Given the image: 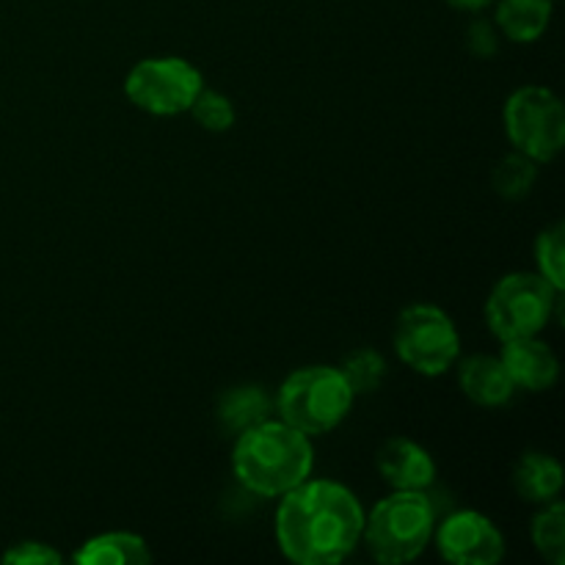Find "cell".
Returning a JSON list of instances; mask_svg holds the SVG:
<instances>
[{
	"label": "cell",
	"mask_w": 565,
	"mask_h": 565,
	"mask_svg": "<svg viewBox=\"0 0 565 565\" xmlns=\"http://www.w3.org/2000/svg\"><path fill=\"white\" fill-rule=\"evenodd\" d=\"M276 544L298 565H337L362 544L364 508L348 486L307 478L279 497Z\"/></svg>",
	"instance_id": "obj_1"
},
{
	"label": "cell",
	"mask_w": 565,
	"mask_h": 565,
	"mask_svg": "<svg viewBox=\"0 0 565 565\" xmlns=\"http://www.w3.org/2000/svg\"><path fill=\"white\" fill-rule=\"evenodd\" d=\"M312 439L281 419H263L241 430L232 450V472L252 494L276 500L312 478Z\"/></svg>",
	"instance_id": "obj_2"
},
{
	"label": "cell",
	"mask_w": 565,
	"mask_h": 565,
	"mask_svg": "<svg viewBox=\"0 0 565 565\" xmlns=\"http://www.w3.org/2000/svg\"><path fill=\"white\" fill-rule=\"evenodd\" d=\"M436 513L428 491H395L364 516L362 541L381 565L414 563L434 541Z\"/></svg>",
	"instance_id": "obj_3"
},
{
	"label": "cell",
	"mask_w": 565,
	"mask_h": 565,
	"mask_svg": "<svg viewBox=\"0 0 565 565\" xmlns=\"http://www.w3.org/2000/svg\"><path fill=\"white\" fill-rule=\"evenodd\" d=\"M353 401L356 395L340 367L312 364L287 375L276 395V412L281 423L315 439L334 430L348 417Z\"/></svg>",
	"instance_id": "obj_4"
},
{
	"label": "cell",
	"mask_w": 565,
	"mask_h": 565,
	"mask_svg": "<svg viewBox=\"0 0 565 565\" xmlns=\"http://www.w3.org/2000/svg\"><path fill=\"white\" fill-rule=\"evenodd\" d=\"M561 296L563 292L555 290L544 276L508 274L497 281L486 301V323L502 342L541 337L561 303Z\"/></svg>",
	"instance_id": "obj_5"
},
{
	"label": "cell",
	"mask_w": 565,
	"mask_h": 565,
	"mask_svg": "<svg viewBox=\"0 0 565 565\" xmlns=\"http://www.w3.org/2000/svg\"><path fill=\"white\" fill-rule=\"evenodd\" d=\"M392 345L406 367L436 379L456 364L461 353V334L445 309L434 303H412L397 315Z\"/></svg>",
	"instance_id": "obj_6"
},
{
	"label": "cell",
	"mask_w": 565,
	"mask_h": 565,
	"mask_svg": "<svg viewBox=\"0 0 565 565\" xmlns=\"http://www.w3.org/2000/svg\"><path fill=\"white\" fill-rule=\"evenodd\" d=\"M505 132L519 154L552 163L565 147V108L552 88L524 86L508 97Z\"/></svg>",
	"instance_id": "obj_7"
},
{
	"label": "cell",
	"mask_w": 565,
	"mask_h": 565,
	"mask_svg": "<svg viewBox=\"0 0 565 565\" xmlns=\"http://www.w3.org/2000/svg\"><path fill=\"white\" fill-rule=\"evenodd\" d=\"M202 88V72L177 55L138 61L125 77L127 99L152 116L188 114Z\"/></svg>",
	"instance_id": "obj_8"
},
{
	"label": "cell",
	"mask_w": 565,
	"mask_h": 565,
	"mask_svg": "<svg viewBox=\"0 0 565 565\" xmlns=\"http://www.w3.org/2000/svg\"><path fill=\"white\" fill-rule=\"evenodd\" d=\"M430 544L452 565H497L505 557V539L497 524L478 511L450 513L436 524Z\"/></svg>",
	"instance_id": "obj_9"
},
{
	"label": "cell",
	"mask_w": 565,
	"mask_h": 565,
	"mask_svg": "<svg viewBox=\"0 0 565 565\" xmlns=\"http://www.w3.org/2000/svg\"><path fill=\"white\" fill-rule=\"evenodd\" d=\"M379 475L395 491H428L436 483V461L423 445L395 436L379 447Z\"/></svg>",
	"instance_id": "obj_10"
},
{
	"label": "cell",
	"mask_w": 565,
	"mask_h": 565,
	"mask_svg": "<svg viewBox=\"0 0 565 565\" xmlns=\"http://www.w3.org/2000/svg\"><path fill=\"white\" fill-rule=\"evenodd\" d=\"M513 386L524 392H546L555 386L561 375V362L555 351L541 337H522V340L502 342L500 353Z\"/></svg>",
	"instance_id": "obj_11"
},
{
	"label": "cell",
	"mask_w": 565,
	"mask_h": 565,
	"mask_svg": "<svg viewBox=\"0 0 565 565\" xmlns=\"http://www.w3.org/2000/svg\"><path fill=\"white\" fill-rule=\"evenodd\" d=\"M458 384H461L463 395L483 408H500L513 397L516 386H513L511 375H508L505 364L500 356H472L461 364L458 370Z\"/></svg>",
	"instance_id": "obj_12"
},
{
	"label": "cell",
	"mask_w": 565,
	"mask_h": 565,
	"mask_svg": "<svg viewBox=\"0 0 565 565\" xmlns=\"http://www.w3.org/2000/svg\"><path fill=\"white\" fill-rule=\"evenodd\" d=\"M77 565H143L152 561L141 535L127 530H110L88 539L72 557Z\"/></svg>",
	"instance_id": "obj_13"
},
{
	"label": "cell",
	"mask_w": 565,
	"mask_h": 565,
	"mask_svg": "<svg viewBox=\"0 0 565 565\" xmlns=\"http://www.w3.org/2000/svg\"><path fill=\"white\" fill-rule=\"evenodd\" d=\"M513 489L522 500L535 502V505L557 500L563 491L561 461L546 452H527L524 458H519L516 469H513Z\"/></svg>",
	"instance_id": "obj_14"
},
{
	"label": "cell",
	"mask_w": 565,
	"mask_h": 565,
	"mask_svg": "<svg viewBox=\"0 0 565 565\" xmlns=\"http://www.w3.org/2000/svg\"><path fill=\"white\" fill-rule=\"evenodd\" d=\"M552 0H500L497 3V28L511 42H539L552 22Z\"/></svg>",
	"instance_id": "obj_15"
},
{
	"label": "cell",
	"mask_w": 565,
	"mask_h": 565,
	"mask_svg": "<svg viewBox=\"0 0 565 565\" xmlns=\"http://www.w3.org/2000/svg\"><path fill=\"white\" fill-rule=\"evenodd\" d=\"M268 414L270 401L259 386H237V390L226 392L224 401H221V423L235 434L263 423V419H268Z\"/></svg>",
	"instance_id": "obj_16"
},
{
	"label": "cell",
	"mask_w": 565,
	"mask_h": 565,
	"mask_svg": "<svg viewBox=\"0 0 565 565\" xmlns=\"http://www.w3.org/2000/svg\"><path fill=\"white\" fill-rule=\"evenodd\" d=\"M533 546L546 563L565 565V508L561 500L546 502L544 511L533 519Z\"/></svg>",
	"instance_id": "obj_17"
},
{
	"label": "cell",
	"mask_w": 565,
	"mask_h": 565,
	"mask_svg": "<svg viewBox=\"0 0 565 565\" xmlns=\"http://www.w3.org/2000/svg\"><path fill=\"white\" fill-rule=\"evenodd\" d=\"M535 160L524 158V154L513 152L508 158H502L500 163L494 166V174H491V182H494V191L500 193L508 202H519V199L527 196L533 191L535 180H539V169H535Z\"/></svg>",
	"instance_id": "obj_18"
},
{
	"label": "cell",
	"mask_w": 565,
	"mask_h": 565,
	"mask_svg": "<svg viewBox=\"0 0 565 565\" xmlns=\"http://www.w3.org/2000/svg\"><path fill=\"white\" fill-rule=\"evenodd\" d=\"M340 370L345 375L348 386L353 390V395H370V392H375L384 384L386 362L373 348H359V351L348 353Z\"/></svg>",
	"instance_id": "obj_19"
},
{
	"label": "cell",
	"mask_w": 565,
	"mask_h": 565,
	"mask_svg": "<svg viewBox=\"0 0 565 565\" xmlns=\"http://www.w3.org/2000/svg\"><path fill=\"white\" fill-rule=\"evenodd\" d=\"M535 265L555 290H565V226L552 224L535 241Z\"/></svg>",
	"instance_id": "obj_20"
},
{
	"label": "cell",
	"mask_w": 565,
	"mask_h": 565,
	"mask_svg": "<svg viewBox=\"0 0 565 565\" xmlns=\"http://www.w3.org/2000/svg\"><path fill=\"white\" fill-rule=\"evenodd\" d=\"M188 114H191L193 119H196V125L207 132L232 130V125H235L237 119L232 99L221 92H210V88H202V92L196 94V99H193Z\"/></svg>",
	"instance_id": "obj_21"
},
{
	"label": "cell",
	"mask_w": 565,
	"mask_h": 565,
	"mask_svg": "<svg viewBox=\"0 0 565 565\" xmlns=\"http://www.w3.org/2000/svg\"><path fill=\"white\" fill-rule=\"evenodd\" d=\"M6 565H58L61 552L53 550L42 541H20L11 544V550L3 555Z\"/></svg>",
	"instance_id": "obj_22"
},
{
	"label": "cell",
	"mask_w": 565,
	"mask_h": 565,
	"mask_svg": "<svg viewBox=\"0 0 565 565\" xmlns=\"http://www.w3.org/2000/svg\"><path fill=\"white\" fill-rule=\"evenodd\" d=\"M467 42H469V50H472L475 55H480V58H483V55H491L497 50L494 28H491L489 22H475V25L469 28Z\"/></svg>",
	"instance_id": "obj_23"
},
{
	"label": "cell",
	"mask_w": 565,
	"mask_h": 565,
	"mask_svg": "<svg viewBox=\"0 0 565 565\" xmlns=\"http://www.w3.org/2000/svg\"><path fill=\"white\" fill-rule=\"evenodd\" d=\"M450 9H458V11H472V14H478V11H486L491 3H497V0H445Z\"/></svg>",
	"instance_id": "obj_24"
}]
</instances>
